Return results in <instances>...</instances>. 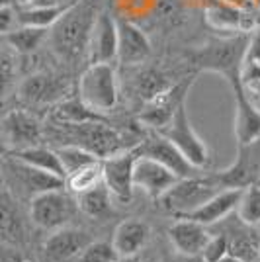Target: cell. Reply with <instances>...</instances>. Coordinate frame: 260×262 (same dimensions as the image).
Returning a JSON list of instances; mask_svg holds the SVG:
<instances>
[{
    "mask_svg": "<svg viewBox=\"0 0 260 262\" xmlns=\"http://www.w3.org/2000/svg\"><path fill=\"white\" fill-rule=\"evenodd\" d=\"M247 37H231L217 39L202 45L192 53V63L200 71L217 73L227 80L229 84L241 80V65L247 51Z\"/></svg>",
    "mask_w": 260,
    "mask_h": 262,
    "instance_id": "obj_2",
    "label": "cell"
},
{
    "mask_svg": "<svg viewBox=\"0 0 260 262\" xmlns=\"http://www.w3.org/2000/svg\"><path fill=\"white\" fill-rule=\"evenodd\" d=\"M100 0H76L49 30V39L61 59L75 61L86 53L92 26L96 22Z\"/></svg>",
    "mask_w": 260,
    "mask_h": 262,
    "instance_id": "obj_1",
    "label": "cell"
},
{
    "mask_svg": "<svg viewBox=\"0 0 260 262\" xmlns=\"http://www.w3.org/2000/svg\"><path fill=\"white\" fill-rule=\"evenodd\" d=\"M151 239V227L147 221L137 217H129L121 221L114 229L112 245L118 256H135Z\"/></svg>",
    "mask_w": 260,
    "mask_h": 262,
    "instance_id": "obj_22",
    "label": "cell"
},
{
    "mask_svg": "<svg viewBox=\"0 0 260 262\" xmlns=\"http://www.w3.org/2000/svg\"><path fill=\"white\" fill-rule=\"evenodd\" d=\"M194 77L182 78L180 82L170 84L161 94L149 100L139 114V121L145 123L147 127H151V131H163L174 118L176 110L188 100L190 88L194 86Z\"/></svg>",
    "mask_w": 260,
    "mask_h": 262,
    "instance_id": "obj_7",
    "label": "cell"
},
{
    "mask_svg": "<svg viewBox=\"0 0 260 262\" xmlns=\"http://www.w3.org/2000/svg\"><path fill=\"white\" fill-rule=\"evenodd\" d=\"M258 262H260V247H258Z\"/></svg>",
    "mask_w": 260,
    "mask_h": 262,
    "instance_id": "obj_45",
    "label": "cell"
},
{
    "mask_svg": "<svg viewBox=\"0 0 260 262\" xmlns=\"http://www.w3.org/2000/svg\"><path fill=\"white\" fill-rule=\"evenodd\" d=\"M4 37H6V43L10 45L16 53L32 55L49 37V30L47 28H33V26H18L14 32H10Z\"/></svg>",
    "mask_w": 260,
    "mask_h": 262,
    "instance_id": "obj_28",
    "label": "cell"
},
{
    "mask_svg": "<svg viewBox=\"0 0 260 262\" xmlns=\"http://www.w3.org/2000/svg\"><path fill=\"white\" fill-rule=\"evenodd\" d=\"M235 94V135L239 145H254L260 141V108L249 98L241 80L231 84Z\"/></svg>",
    "mask_w": 260,
    "mask_h": 262,
    "instance_id": "obj_15",
    "label": "cell"
},
{
    "mask_svg": "<svg viewBox=\"0 0 260 262\" xmlns=\"http://www.w3.org/2000/svg\"><path fill=\"white\" fill-rule=\"evenodd\" d=\"M237 217L241 223L256 227L260 225V184H249L241 190L237 204Z\"/></svg>",
    "mask_w": 260,
    "mask_h": 262,
    "instance_id": "obj_30",
    "label": "cell"
},
{
    "mask_svg": "<svg viewBox=\"0 0 260 262\" xmlns=\"http://www.w3.org/2000/svg\"><path fill=\"white\" fill-rule=\"evenodd\" d=\"M20 26L18 22V6L0 8V35H8Z\"/></svg>",
    "mask_w": 260,
    "mask_h": 262,
    "instance_id": "obj_36",
    "label": "cell"
},
{
    "mask_svg": "<svg viewBox=\"0 0 260 262\" xmlns=\"http://www.w3.org/2000/svg\"><path fill=\"white\" fill-rule=\"evenodd\" d=\"M219 262H241V260H237V258H233V256H225L223 260H219Z\"/></svg>",
    "mask_w": 260,
    "mask_h": 262,
    "instance_id": "obj_42",
    "label": "cell"
},
{
    "mask_svg": "<svg viewBox=\"0 0 260 262\" xmlns=\"http://www.w3.org/2000/svg\"><path fill=\"white\" fill-rule=\"evenodd\" d=\"M73 4H61V6H30V4H24V6H18V22H20V26H33V28L51 30L57 24V20Z\"/></svg>",
    "mask_w": 260,
    "mask_h": 262,
    "instance_id": "obj_27",
    "label": "cell"
},
{
    "mask_svg": "<svg viewBox=\"0 0 260 262\" xmlns=\"http://www.w3.org/2000/svg\"><path fill=\"white\" fill-rule=\"evenodd\" d=\"M258 63H260V61H258Z\"/></svg>",
    "mask_w": 260,
    "mask_h": 262,
    "instance_id": "obj_47",
    "label": "cell"
},
{
    "mask_svg": "<svg viewBox=\"0 0 260 262\" xmlns=\"http://www.w3.org/2000/svg\"><path fill=\"white\" fill-rule=\"evenodd\" d=\"M71 127V145H78L82 149L96 155L98 159H106L116 155L121 149V137L116 129H112L102 120L84 121V123H65Z\"/></svg>",
    "mask_w": 260,
    "mask_h": 262,
    "instance_id": "obj_8",
    "label": "cell"
},
{
    "mask_svg": "<svg viewBox=\"0 0 260 262\" xmlns=\"http://www.w3.org/2000/svg\"><path fill=\"white\" fill-rule=\"evenodd\" d=\"M14 262H26V260H24V258H18V256H16V258H14Z\"/></svg>",
    "mask_w": 260,
    "mask_h": 262,
    "instance_id": "obj_44",
    "label": "cell"
},
{
    "mask_svg": "<svg viewBox=\"0 0 260 262\" xmlns=\"http://www.w3.org/2000/svg\"><path fill=\"white\" fill-rule=\"evenodd\" d=\"M26 0H0V8H6V6H24Z\"/></svg>",
    "mask_w": 260,
    "mask_h": 262,
    "instance_id": "obj_39",
    "label": "cell"
},
{
    "mask_svg": "<svg viewBox=\"0 0 260 262\" xmlns=\"http://www.w3.org/2000/svg\"><path fill=\"white\" fill-rule=\"evenodd\" d=\"M76 0H26L30 6H61V4H75Z\"/></svg>",
    "mask_w": 260,
    "mask_h": 262,
    "instance_id": "obj_38",
    "label": "cell"
},
{
    "mask_svg": "<svg viewBox=\"0 0 260 262\" xmlns=\"http://www.w3.org/2000/svg\"><path fill=\"white\" fill-rule=\"evenodd\" d=\"M178 180L172 170H168L164 164L153 161L149 157H139L133 166V186L141 188L151 200H159L164 192Z\"/></svg>",
    "mask_w": 260,
    "mask_h": 262,
    "instance_id": "obj_16",
    "label": "cell"
},
{
    "mask_svg": "<svg viewBox=\"0 0 260 262\" xmlns=\"http://www.w3.org/2000/svg\"><path fill=\"white\" fill-rule=\"evenodd\" d=\"M55 116H57V120L61 121V123H84V121L102 120L100 114L86 108L78 98L61 102L57 106V110H55Z\"/></svg>",
    "mask_w": 260,
    "mask_h": 262,
    "instance_id": "obj_33",
    "label": "cell"
},
{
    "mask_svg": "<svg viewBox=\"0 0 260 262\" xmlns=\"http://www.w3.org/2000/svg\"><path fill=\"white\" fill-rule=\"evenodd\" d=\"M258 168L260 164L254 163L252 145H239L235 163L225 170H219L211 176H213V180L217 182L219 188H245L249 184H254Z\"/></svg>",
    "mask_w": 260,
    "mask_h": 262,
    "instance_id": "obj_21",
    "label": "cell"
},
{
    "mask_svg": "<svg viewBox=\"0 0 260 262\" xmlns=\"http://www.w3.org/2000/svg\"><path fill=\"white\" fill-rule=\"evenodd\" d=\"M170 86V82L166 80L161 71H157V69H143L141 73L137 75V80H135V88H137V92H139V96H141L145 102H149L153 100L157 94H161L163 90Z\"/></svg>",
    "mask_w": 260,
    "mask_h": 262,
    "instance_id": "obj_32",
    "label": "cell"
},
{
    "mask_svg": "<svg viewBox=\"0 0 260 262\" xmlns=\"http://www.w3.org/2000/svg\"><path fill=\"white\" fill-rule=\"evenodd\" d=\"M0 237L6 241L24 239V219L16 200L8 190L0 188Z\"/></svg>",
    "mask_w": 260,
    "mask_h": 262,
    "instance_id": "obj_24",
    "label": "cell"
},
{
    "mask_svg": "<svg viewBox=\"0 0 260 262\" xmlns=\"http://www.w3.org/2000/svg\"><path fill=\"white\" fill-rule=\"evenodd\" d=\"M76 200L67 188L47 190L30 200V219L35 227L57 231L67 227L76 213Z\"/></svg>",
    "mask_w": 260,
    "mask_h": 262,
    "instance_id": "obj_5",
    "label": "cell"
},
{
    "mask_svg": "<svg viewBox=\"0 0 260 262\" xmlns=\"http://www.w3.org/2000/svg\"><path fill=\"white\" fill-rule=\"evenodd\" d=\"M180 256H182V258L176 262H204L202 260V256H184V254H180Z\"/></svg>",
    "mask_w": 260,
    "mask_h": 262,
    "instance_id": "obj_40",
    "label": "cell"
},
{
    "mask_svg": "<svg viewBox=\"0 0 260 262\" xmlns=\"http://www.w3.org/2000/svg\"><path fill=\"white\" fill-rule=\"evenodd\" d=\"M227 256V237L223 233H217L215 237H209L207 245L202 251L204 262H219Z\"/></svg>",
    "mask_w": 260,
    "mask_h": 262,
    "instance_id": "obj_35",
    "label": "cell"
},
{
    "mask_svg": "<svg viewBox=\"0 0 260 262\" xmlns=\"http://www.w3.org/2000/svg\"><path fill=\"white\" fill-rule=\"evenodd\" d=\"M104 182V170H102V161H94V163L86 164L82 168H78L75 172L67 174L65 188L71 194H82L94 186Z\"/></svg>",
    "mask_w": 260,
    "mask_h": 262,
    "instance_id": "obj_29",
    "label": "cell"
},
{
    "mask_svg": "<svg viewBox=\"0 0 260 262\" xmlns=\"http://www.w3.org/2000/svg\"><path fill=\"white\" fill-rule=\"evenodd\" d=\"M119 256L114 245L106 241H92L84 251L78 254V262H116Z\"/></svg>",
    "mask_w": 260,
    "mask_h": 262,
    "instance_id": "obj_34",
    "label": "cell"
},
{
    "mask_svg": "<svg viewBox=\"0 0 260 262\" xmlns=\"http://www.w3.org/2000/svg\"><path fill=\"white\" fill-rule=\"evenodd\" d=\"M116 262H139V258H137V254L135 256H119Z\"/></svg>",
    "mask_w": 260,
    "mask_h": 262,
    "instance_id": "obj_41",
    "label": "cell"
},
{
    "mask_svg": "<svg viewBox=\"0 0 260 262\" xmlns=\"http://www.w3.org/2000/svg\"><path fill=\"white\" fill-rule=\"evenodd\" d=\"M161 135H164L170 143H174L182 155L188 159V163L194 164L196 168H204L211 161V153L209 147L206 145V141L198 135V131L194 129L188 110H186V102L176 110L174 118L170 120V123L164 127L163 131H159Z\"/></svg>",
    "mask_w": 260,
    "mask_h": 262,
    "instance_id": "obj_6",
    "label": "cell"
},
{
    "mask_svg": "<svg viewBox=\"0 0 260 262\" xmlns=\"http://www.w3.org/2000/svg\"><path fill=\"white\" fill-rule=\"evenodd\" d=\"M55 151H57L59 161H61L63 168H65V174H71V172H75V170H78V168H82V166H86L90 163H94V161H102V159H98L96 155H92L90 151L78 147V145H71V143L57 147Z\"/></svg>",
    "mask_w": 260,
    "mask_h": 262,
    "instance_id": "obj_31",
    "label": "cell"
},
{
    "mask_svg": "<svg viewBox=\"0 0 260 262\" xmlns=\"http://www.w3.org/2000/svg\"><path fill=\"white\" fill-rule=\"evenodd\" d=\"M0 188H2V186H0Z\"/></svg>",
    "mask_w": 260,
    "mask_h": 262,
    "instance_id": "obj_46",
    "label": "cell"
},
{
    "mask_svg": "<svg viewBox=\"0 0 260 262\" xmlns=\"http://www.w3.org/2000/svg\"><path fill=\"white\" fill-rule=\"evenodd\" d=\"M2 168L8 172L12 182L18 188H22L24 194L30 196V200L33 196H37V194H41V192H47V190L65 188V180L63 178L49 174V172H44V170H37V168H33L30 164L14 159L12 155H8V159L4 161Z\"/></svg>",
    "mask_w": 260,
    "mask_h": 262,
    "instance_id": "obj_12",
    "label": "cell"
},
{
    "mask_svg": "<svg viewBox=\"0 0 260 262\" xmlns=\"http://www.w3.org/2000/svg\"><path fill=\"white\" fill-rule=\"evenodd\" d=\"M139 145V151L143 157H149L157 163L164 164L168 170H172L178 178H190V176L200 174V168H196L194 164L188 163L182 151L170 143L164 135H161L159 131H151L149 137H145Z\"/></svg>",
    "mask_w": 260,
    "mask_h": 262,
    "instance_id": "obj_11",
    "label": "cell"
},
{
    "mask_svg": "<svg viewBox=\"0 0 260 262\" xmlns=\"http://www.w3.org/2000/svg\"><path fill=\"white\" fill-rule=\"evenodd\" d=\"M14 75V63H12V57L4 51H0V94L8 88Z\"/></svg>",
    "mask_w": 260,
    "mask_h": 262,
    "instance_id": "obj_37",
    "label": "cell"
},
{
    "mask_svg": "<svg viewBox=\"0 0 260 262\" xmlns=\"http://www.w3.org/2000/svg\"><path fill=\"white\" fill-rule=\"evenodd\" d=\"M252 4H254V6L258 8V12H260V0H252Z\"/></svg>",
    "mask_w": 260,
    "mask_h": 262,
    "instance_id": "obj_43",
    "label": "cell"
},
{
    "mask_svg": "<svg viewBox=\"0 0 260 262\" xmlns=\"http://www.w3.org/2000/svg\"><path fill=\"white\" fill-rule=\"evenodd\" d=\"M78 100L96 114H108L118 106V77L112 63H90L78 80Z\"/></svg>",
    "mask_w": 260,
    "mask_h": 262,
    "instance_id": "obj_3",
    "label": "cell"
},
{
    "mask_svg": "<svg viewBox=\"0 0 260 262\" xmlns=\"http://www.w3.org/2000/svg\"><path fill=\"white\" fill-rule=\"evenodd\" d=\"M44 127L39 120L26 110H12L0 121V141L12 151L39 145Z\"/></svg>",
    "mask_w": 260,
    "mask_h": 262,
    "instance_id": "obj_10",
    "label": "cell"
},
{
    "mask_svg": "<svg viewBox=\"0 0 260 262\" xmlns=\"http://www.w3.org/2000/svg\"><path fill=\"white\" fill-rule=\"evenodd\" d=\"M209 237L211 235L207 233L206 225L186 217H176V221H172L168 227V239L172 247L178 254L184 256H202Z\"/></svg>",
    "mask_w": 260,
    "mask_h": 262,
    "instance_id": "obj_19",
    "label": "cell"
},
{
    "mask_svg": "<svg viewBox=\"0 0 260 262\" xmlns=\"http://www.w3.org/2000/svg\"><path fill=\"white\" fill-rule=\"evenodd\" d=\"M219 190H223V188L217 186V182L213 180L211 174L178 178L157 202L166 211H170L176 217H180V215H186V213L198 209L202 204H206L207 200Z\"/></svg>",
    "mask_w": 260,
    "mask_h": 262,
    "instance_id": "obj_4",
    "label": "cell"
},
{
    "mask_svg": "<svg viewBox=\"0 0 260 262\" xmlns=\"http://www.w3.org/2000/svg\"><path fill=\"white\" fill-rule=\"evenodd\" d=\"M245 227L247 225L243 223V227H233L229 233H223L227 237V256H233L241 262H256L260 243L254 233Z\"/></svg>",
    "mask_w": 260,
    "mask_h": 262,
    "instance_id": "obj_25",
    "label": "cell"
},
{
    "mask_svg": "<svg viewBox=\"0 0 260 262\" xmlns=\"http://www.w3.org/2000/svg\"><path fill=\"white\" fill-rule=\"evenodd\" d=\"M67 92V80L57 77L53 73H35L24 78L20 84L18 96L26 104L39 106V104H51L57 102Z\"/></svg>",
    "mask_w": 260,
    "mask_h": 262,
    "instance_id": "obj_17",
    "label": "cell"
},
{
    "mask_svg": "<svg viewBox=\"0 0 260 262\" xmlns=\"http://www.w3.org/2000/svg\"><path fill=\"white\" fill-rule=\"evenodd\" d=\"M76 208L80 209L84 215L92 219H102L108 217L112 213V194L106 188V184L94 186L82 194H76Z\"/></svg>",
    "mask_w": 260,
    "mask_h": 262,
    "instance_id": "obj_26",
    "label": "cell"
},
{
    "mask_svg": "<svg viewBox=\"0 0 260 262\" xmlns=\"http://www.w3.org/2000/svg\"><path fill=\"white\" fill-rule=\"evenodd\" d=\"M86 55L90 63H112L118 57V20L108 12H100L92 26Z\"/></svg>",
    "mask_w": 260,
    "mask_h": 262,
    "instance_id": "obj_14",
    "label": "cell"
},
{
    "mask_svg": "<svg viewBox=\"0 0 260 262\" xmlns=\"http://www.w3.org/2000/svg\"><path fill=\"white\" fill-rule=\"evenodd\" d=\"M92 243L90 233L76 227H61L53 231L44 243V260L45 262H69L78 256L80 252Z\"/></svg>",
    "mask_w": 260,
    "mask_h": 262,
    "instance_id": "obj_13",
    "label": "cell"
},
{
    "mask_svg": "<svg viewBox=\"0 0 260 262\" xmlns=\"http://www.w3.org/2000/svg\"><path fill=\"white\" fill-rule=\"evenodd\" d=\"M241 190L243 188H223L215 192L213 196L207 200L206 204H202L198 209L186 213V215H180V217L192 219V221H198L202 225H215V223H221L223 219H227L235 209H237L239 198H241Z\"/></svg>",
    "mask_w": 260,
    "mask_h": 262,
    "instance_id": "obj_20",
    "label": "cell"
},
{
    "mask_svg": "<svg viewBox=\"0 0 260 262\" xmlns=\"http://www.w3.org/2000/svg\"><path fill=\"white\" fill-rule=\"evenodd\" d=\"M141 157L139 145L123 149L116 155H110L102 159V170H104V184L112 196L121 202H129L133 198V166L135 161Z\"/></svg>",
    "mask_w": 260,
    "mask_h": 262,
    "instance_id": "obj_9",
    "label": "cell"
},
{
    "mask_svg": "<svg viewBox=\"0 0 260 262\" xmlns=\"http://www.w3.org/2000/svg\"><path fill=\"white\" fill-rule=\"evenodd\" d=\"M151 55V41L139 26L118 20V59L121 65H141Z\"/></svg>",
    "mask_w": 260,
    "mask_h": 262,
    "instance_id": "obj_18",
    "label": "cell"
},
{
    "mask_svg": "<svg viewBox=\"0 0 260 262\" xmlns=\"http://www.w3.org/2000/svg\"><path fill=\"white\" fill-rule=\"evenodd\" d=\"M10 155L14 159L37 168V170H44V172H49V174L59 176L65 180V168L59 161V155L55 149H49L44 145H33V147H26L20 151H12Z\"/></svg>",
    "mask_w": 260,
    "mask_h": 262,
    "instance_id": "obj_23",
    "label": "cell"
}]
</instances>
